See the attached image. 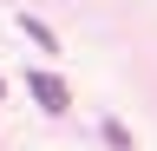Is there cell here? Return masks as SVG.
I'll return each mask as SVG.
<instances>
[{
    "instance_id": "obj_1",
    "label": "cell",
    "mask_w": 157,
    "mask_h": 151,
    "mask_svg": "<svg viewBox=\"0 0 157 151\" xmlns=\"http://www.w3.org/2000/svg\"><path fill=\"white\" fill-rule=\"evenodd\" d=\"M26 92L39 99V112H52V118H59V112L72 105V92H66V79H59V72H46V66H33V72H26Z\"/></svg>"
},
{
    "instance_id": "obj_2",
    "label": "cell",
    "mask_w": 157,
    "mask_h": 151,
    "mask_svg": "<svg viewBox=\"0 0 157 151\" xmlns=\"http://www.w3.org/2000/svg\"><path fill=\"white\" fill-rule=\"evenodd\" d=\"M20 26H26V40H33V46H46V53L59 46V40H52V26H46V20H33V13H20Z\"/></svg>"
},
{
    "instance_id": "obj_3",
    "label": "cell",
    "mask_w": 157,
    "mask_h": 151,
    "mask_svg": "<svg viewBox=\"0 0 157 151\" xmlns=\"http://www.w3.org/2000/svg\"><path fill=\"white\" fill-rule=\"evenodd\" d=\"M0 99H7V85H0Z\"/></svg>"
}]
</instances>
